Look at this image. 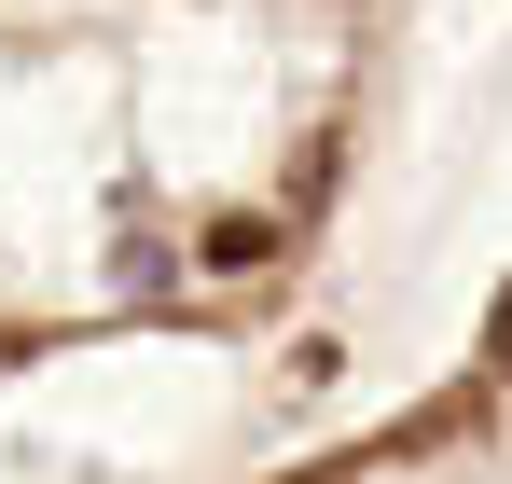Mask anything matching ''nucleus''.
<instances>
[{
    "instance_id": "1",
    "label": "nucleus",
    "mask_w": 512,
    "mask_h": 484,
    "mask_svg": "<svg viewBox=\"0 0 512 484\" xmlns=\"http://www.w3.org/2000/svg\"><path fill=\"white\" fill-rule=\"evenodd\" d=\"M194 249H208L222 277H250V263H277V249H291V236H277L263 208H236V222H208V236H194Z\"/></svg>"
},
{
    "instance_id": "2",
    "label": "nucleus",
    "mask_w": 512,
    "mask_h": 484,
    "mask_svg": "<svg viewBox=\"0 0 512 484\" xmlns=\"http://www.w3.org/2000/svg\"><path fill=\"white\" fill-rule=\"evenodd\" d=\"M485 374H512V277H499V305H485Z\"/></svg>"
},
{
    "instance_id": "3",
    "label": "nucleus",
    "mask_w": 512,
    "mask_h": 484,
    "mask_svg": "<svg viewBox=\"0 0 512 484\" xmlns=\"http://www.w3.org/2000/svg\"><path fill=\"white\" fill-rule=\"evenodd\" d=\"M291 484H333V471H291Z\"/></svg>"
}]
</instances>
